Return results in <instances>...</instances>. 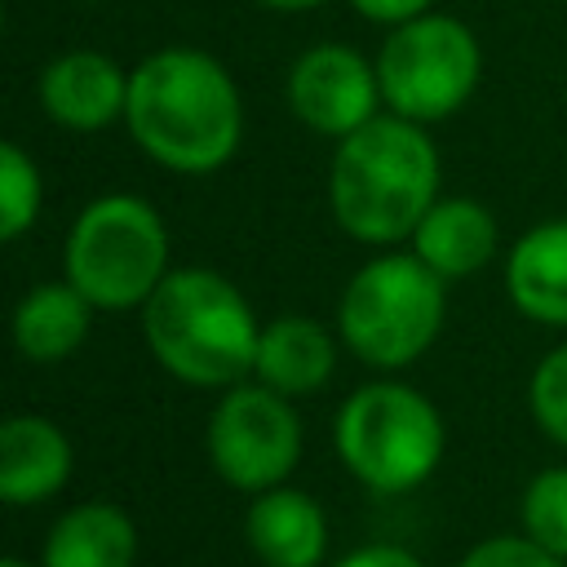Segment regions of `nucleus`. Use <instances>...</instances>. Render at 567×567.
Listing matches in <instances>:
<instances>
[{
    "instance_id": "obj_20",
    "label": "nucleus",
    "mask_w": 567,
    "mask_h": 567,
    "mask_svg": "<svg viewBox=\"0 0 567 567\" xmlns=\"http://www.w3.org/2000/svg\"><path fill=\"white\" fill-rule=\"evenodd\" d=\"M527 403H532L536 425H540L558 447H567V341L554 346V350L536 363L532 385H527Z\"/></svg>"
},
{
    "instance_id": "obj_18",
    "label": "nucleus",
    "mask_w": 567,
    "mask_h": 567,
    "mask_svg": "<svg viewBox=\"0 0 567 567\" xmlns=\"http://www.w3.org/2000/svg\"><path fill=\"white\" fill-rule=\"evenodd\" d=\"M518 518L536 545L567 563V465H549L523 487Z\"/></svg>"
},
{
    "instance_id": "obj_7",
    "label": "nucleus",
    "mask_w": 567,
    "mask_h": 567,
    "mask_svg": "<svg viewBox=\"0 0 567 567\" xmlns=\"http://www.w3.org/2000/svg\"><path fill=\"white\" fill-rule=\"evenodd\" d=\"M483 75V53L474 31L452 13H421L412 22L390 27L377 49V80L385 111L434 124L470 102Z\"/></svg>"
},
{
    "instance_id": "obj_3",
    "label": "nucleus",
    "mask_w": 567,
    "mask_h": 567,
    "mask_svg": "<svg viewBox=\"0 0 567 567\" xmlns=\"http://www.w3.org/2000/svg\"><path fill=\"white\" fill-rule=\"evenodd\" d=\"M142 337L168 377L195 390H230L257 363L261 323L226 275L177 266L142 306Z\"/></svg>"
},
{
    "instance_id": "obj_16",
    "label": "nucleus",
    "mask_w": 567,
    "mask_h": 567,
    "mask_svg": "<svg viewBox=\"0 0 567 567\" xmlns=\"http://www.w3.org/2000/svg\"><path fill=\"white\" fill-rule=\"evenodd\" d=\"M137 527L111 501L71 505L44 536L40 567H133Z\"/></svg>"
},
{
    "instance_id": "obj_12",
    "label": "nucleus",
    "mask_w": 567,
    "mask_h": 567,
    "mask_svg": "<svg viewBox=\"0 0 567 567\" xmlns=\"http://www.w3.org/2000/svg\"><path fill=\"white\" fill-rule=\"evenodd\" d=\"M75 452L62 425L49 416L18 412L0 425V496L9 505H40L71 478Z\"/></svg>"
},
{
    "instance_id": "obj_4",
    "label": "nucleus",
    "mask_w": 567,
    "mask_h": 567,
    "mask_svg": "<svg viewBox=\"0 0 567 567\" xmlns=\"http://www.w3.org/2000/svg\"><path fill=\"white\" fill-rule=\"evenodd\" d=\"M443 288L447 279H439L416 252H381L350 275L337 301V337L368 368H408L443 328Z\"/></svg>"
},
{
    "instance_id": "obj_19",
    "label": "nucleus",
    "mask_w": 567,
    "mask_h": 567,
    "mask_svg": "<svg viewBox=\"0 0 567 567\" xmlns=\"http://www.w3.org/2000/svg\"><path fill=\"white\" fill-rule=\"evenodd\" d=\"M40 190L44 182L35 159L18 142H4L0 146V235L4 239L27 235V226L40 217Z\"/></svg>"
},
{
    "instance_id": "obj_6",
    "label": "nucleus",
    "mask_w": 567,
    "mask_h": 567,
    "mask_svg": "<svg viewBox=\"0 0 567 567\" xmlns=\"http://www.w3.org/2000/svg\"><path fill=\"white\" fill-rule=\"evenodd\" d=\"M332 443L341 465L381 496H403L421 487L443 461V416L439 408L403 381H368L337 408Z\"/></svg>"
},
{
    "instance_id": "obj_11",
    "label": "nucleus",
    "mask_w": 567,
    "mask_h": 567,
    "mask_svg": "<svg viewBox=\"0 0 567 567\" xmlns=\"http://www.w3.org/2000/svg\"><path fill=\"white\" fill-rule=\"evenodd\" d=\"M244 536L261 567H319L328 549V518L310 492L279 483L252 496Z\"/></svg>"
},
{
    "instance_id": "obj_15",
    "label": "nucleus",
    "mask_w": 567,
    "mask_h": 567,
    "mask_svg": "<svg viewBox=\"0 0 567 567\" xmlns=\"http://www.w3.org/2000/svg\"><path fill=\"white\" fill-rule=\"evenodd\" d=\"M332 372H337V341L319 319L284 315V319L261 323L257 363H252V377L261 385L297 399V394H315L319 385H328Z\"/></svg>"
},
{
    "instance_id": "obj_13",
    "label": "nucleus",
    "mask_w": 567,
    "mask_h": 567,
    "mask_svg": "<svg viewBox=\"0 0 567 567\" xmlns=\"http://www.w3.org/2000/svg\"><path fill=\"white\" fill-rule=\"evenodd\" d=\"M505 292L518 315L567 328V217L523 230L505 257Z\"/></svg>"
},
{
    "instance_id": "obj_2",
    "label": "nucleus",
    "mask_w": 567,
    "mask_h": 567,
    "mask_svg": "<svg viewBox=\"0 0 567 567\" xmlns=\"http://www.w3.org/2000/svg\"><path fill=\"white\" fill-rule=\"evenodd\" d=\"M328 199L337 226L359 244L390 248L412 239L416 221L439 199V151L425 124L381 111L341 137L328 168Z\"/></svg>"
},
{
    "instance_id": "obj_22",
    "label": "nucleus",
    "mask_w": 567,
    "mask_h": 567,
    "mask_svg": "<svg viewBox=\"0 0 567 567\" xmlns=\"http://www.w3.org/2000/svg\"><path fill=\"white\" fill-rule=\"evenodd\" d=\"M354 13H363L368 22H381V27H399V22H412L421 13H430L434 0H350Z\"/></svg>"
},
{
    "instance_id": "obj_1",
    "label": "nucleus",
    "mask_w": 567,
    "mask_h": 567,
    "mask_svg": "<svg viewBox=\"0 0 567 567\" xmlns=\"http://www.w3.org/2000/svg\"><path fill=\"white\" fill-rule=\"evenodd\" d=\"M124 128L159 168L204 177L239 151L244 102L213 53L168 44L128 71Z\"/></svg>"
},
{
    "instance_id": "obj_21",
    "label": "nucleus",
    "mask_w": 567,
    "mask_h": 567,
    "mask_svg": "<svg viewBox=\"0 0 567 567\" xmlns=\"http://www.w3.org/2000/svg\"><path fill=\"white\" fill-rule=\"evenodd\" d=\"M456 567H563L558 554H549L545 545H536L527 532L523 536H487L474 549H465V558Z\"/></svg>"
},
{
    "instance_id": "obj_25",
    "label": "nucleus",
    "mask_w": 567,
    "mask_h": 567,
    "mask_svg": "<svg viewBox=\"0 0 567 567\" xmlns=\"http://www.w3.org/2000/svg\"><path fill=\"white\" fill-rule=\"evenodd\" d=\"M0 567H31V563H22V558H4Z\"/></svg>"
},
{
    "instance_id": "obj_5",
    "label": "nucleus",
    "mask_w": 567,
    "mask_h": 567,
    "mask_svg": "<svg viewBox=\"0 0 567 567\" xmlns=\"http://www.w3.org/2000/svg\"><path fill=\"white\" fill-rule=\"evenodd\" d=\"M168 270L164 217L128 190L84 204L62 244V275L93 301V310H142Z\"/></svg>"
},
{
    "instance_id": "obj_8",
    "label": "nucleus",
    "mask_w": 567,
    "mask_h": 567,
    "mask_svg": "<svg viewBox=\"0 0 567 567\" xmlns=\"http://www.w3.org/2000/svg\"><path fill=\"white\" fill-rule=\"evenodd\" d=\"M208 461L213 470L235 487V492H266L279 487L297 461H301V416L292 412L288 394L261 385V381H239L221 390L208 430Z\"/></svg>"
},
{
    "instance_id": "obj_24",
    "label": "nucleus",
    "mask_w": 567,
    "mask_h": 567,
    "mask_svg": "<svg viewBox=\"0 0 567 567\" xmlns=\"http://www.w3.org/2000/svg\"><path fill=\"white\" fill-rule=\"evenodd\" d=\"M257 4H266V9H284V13H297V9H315V4H323V0H257Z\"/></svg>"
},
{
    "instance_id": "obj_23",
    "label": "nucleus",
    "mask_w": 567,
    "mask_h": 567,
    "mask_svg": "<svg viewBox=\"0 0 567 567\" xmlns=\"http://www.w3.org/2000/svg\"><path fill=\"white\" fill-rule=\"evenodd\" d=\"M337 567H425V563L403 545H363V549L346 554Z\"/></svg>"
},
{
    "instance_id": "obj_9",
    "label": "nucleus",
    "mask_w": 567,
    "mask_h": 567,
    "mask_svg": "<svg viewBox=\"0 0 567 567\" xmlns=\"http://www.w3.org/2000/svg\"><path fill=\"white\" fill-rule=\"evenodd\" d=\"M288 106L292 115L319 133V137H350L354 128H363L368 120H377L381 111V80H377V62L359 58L350 44H310L306 53H297V62L288 66Z\"/></svg>"
},
{
    "instance_id": "obj_10",
    "label": "nucleus",
    "mask_w": 567,
    "mask_h": 567,
    "mask_svg": "<svg viewBox=\"0 0 567 567\" xmlns=\"http://www.w3.org/2000/svg\"><path fill=\"white\" fill-rule=\"evenodd\" d=\"M40 106L58 128L97 133L124 120L128 75L97 49H66L40 71Z\"/></svg>"
},
{
    "instance_id": "obj_17",
    "label": "nucleus",
    "mask_w": 567,
    "mask_h": 567,
    "mask_svg": "<svg viewBox=\"0 0 567 567\" xmlns=\"http://www.w3.org/2000/svg\"><path fill=\"white\" fill-rule=\"evenodd\" d=\"M89 323L93 301L71 279L35 284L13 310V346L27 363H58L84 346Z\"/></svg>"
},
{
    "instance_id": "obj_14",
    "label": "nucleus",
    "mask_w": 567,
    "mask_h": 567,
    "mask_svg": "<svg viewBox=\"0 0 567 567\" xmlns=\"http://www.w3.org/2000/svg\"><path fill=\"white\" fill-rule=\"evenodd\" d=\"M496 217L487 204L470 195L434 199L430 213L412 230V252L439 279H470L496 257Z\"/></svg>"
}]
</instances>
